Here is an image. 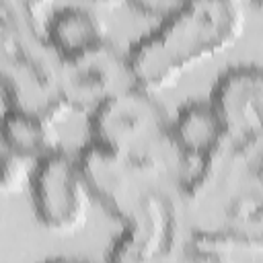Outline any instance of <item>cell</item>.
I'll list each match as a JSON object with an SVG mask.
<instances>
[{"mask_svg":"<svg viewBox=\"0 0 263 263\" xmlns=\"http://www.w3.org/2000/svg\"><path fill=\"white\" fill-rule=\"evenodd\" d=\"M12 2H16L18 6H23V8L31 10V12H37L39 8H43L47 4V0H12Z\"/></svg>","mask_w":263,"mask_h":263,"instance_id":"obj_15","label":"cell"},{"mask_svg":"<svg viewBox=\"0 0 263 263\" xmlns=\"http://www.w3.org/2000/svg\"><path fill=\"white\" fill-rule=\"evenodd\" d=\"M25 160L6 148H0V193L16 191L25 181Z\"/></svg>","mask_w":263,"mask_h":263,"instance_id":"obj_13","label":"cell"},{"mask_svg":"<svg viewBox=\"0 0 263 263\" xmlns=\"http://www.w3.org/2000/svg\"><path fill=\"white\" fill-rule=\"evenodd\" d=\"M62 60L49 47L35 12L0 0V92L6 107L58 119L66 109Z\"/></svg>","mask_w":263,"mask_h":263,"instance_id":"obj_4","label":"cell"},{"mask_svg":"<svg viewBox=\"0 0 263 263\" xmlns=\"http://www.w3.org/2000/svg\"><path fill=\"white\" fill-rule=\"evenodd\" d=\"M261 142L224 140L214 152L185 162L183 216L189 232L232 230L263 238Z\"/></svg>","mask_w":263,"mask_h":263,"instance_id":"obj_2","label":"cell"},{"mask_svg":"<svg viewBox=\"0 0 263 263\" xmlns=\"http://www.w3.org/2000/svg\"><path fill=\"white\" fill-rule=\"evenodd\" d=\"M78 162L90 193L119 222L109 261H160L175 253L185 226L181 181L185 158L125 156L88 144Z\"/></svg>","mask_w":263,"mask_h":263,"instance_id":"obj_1","label":"cell"},{"mask_svg":"<svg viewBox=\"0 0 263 263\" xmlns=\"http://www.w3.org/2000/svg\"><path fill=\"white\" fill-rule=\"evenodd\" d=\"M97 4H117V2H125V0H92Z\"/></svg>","mask_w":263,"mask_h":263,"instance_id":"obj_16","label":"cell"},{"mask_svg":"<svg viewBox=\"0 0 263 263\" xmlns=\"http://www.w3.org/2000/svg\"><path fill=\"white\" fill-rule=\"evenodd\" d=\"M171 138L185 162H191L214 152L226 134L210 101H191L171 119Z\"/></svg>","mask_w":263,"mask_h":263,"instance_id":"obj_9","label":"cell"},{"mask_svg":"<svg viewBox=\"0 0 263 263\" xmlns=\"http://www.w3.org/2000/svg\"><path fill=\"white\" fill-rule=\"evenodd\" d=\"M181 247L185 249L187 259L245 263L261 259L263 238L232 230H195L187 234Z\"/></svg>","mask_w":263,"mask_h":263,"instance_id":"obj_12","label":"cell"},{"mask_svg":"<svg viewBox=\"0 0 263 263\" xmlns=\"http://www.w3.org/2000/svg\"><path fill=\"white\" fill-rule=\"evenodd\" d=\"M31 205L37 222L51 232H74L84 224L90 193L78 156L64 148L35 162L31 175Z\"/></svg>","mask_w":263,"mask_h":263,"instance_id":"obj_6","label":"cell"},{"mask_svg":"<svg viewBox=\"0 0 263 263\" xmlns=\"http://www.w3.org/2000/svg\"><path fill=\"white\" fill-rule=\"evenodd\" d=\"M125 2L140 14L162 21L173 12H177L181 6H185L189 0H125Z\"/></svg>","mask_w":263,"mask_h":263,"instance_id":"obj_14","label":"cell"},{"mask_svg":"<svg viewBox=\"0 0 263 263\" xmlns=\"http://www.w3.org/2000/svg\"><path fill=\"white\" fill-rule=\"evenodd\" d=\"M242 23L238 0H189L129 47L136 82L152 92L173 86L195 64L232 47Z\"/></svg>","mask_w":263,"mask_h":263,"instance_id":"obj_3","label":"cell"},{"mask_svg":"<svg viewBox=\"0 0 263 263\" xmlns=\"http://www.w3.org/2000/svg\"><path fill=\"white\" fill-rule=\"evenodd\" d=\"M208 101L218 113L228 140H263V72L259 66L228 68L218 76Z\"/></svg>","mask_w":263,"mask_h":263,"instance_id":"obj_8","label":"cell"},{"mask_svg":"<svg viewBox=\"0 0 263 263\" xmlns=\"http://www.w3.org/2000/svg\"><path fill=\"white\" fill-rule=\"evenodd\" d=\"M43 35L60 60L74 58L107 39L99 16L82 6H64L55 10Z\"/></svg>","mask_w":263,"mask_h":263,"instance_id":"obj_11","label":"cell"},{"mask_svg":"<svg viewBox=\"0 0 263 263\" xmlns=\"http://www.w3.org/2000/svg\"><path fill=\"white\" fill-rule=\"evenodd\" d=\"M62 97L68 111L90 113L111 97L136 86L127 51L103 41L74 58L62 60Z\"/></svg>","mask_w":263,"mask_h":263,"instance_id":"obj_7","label":"cell"},{"mask_svg":"<svg viewBox=\"0 0 263 263\" xmlns=\"http://www.w3.org/2000/svg\"><path fill=\"white\" fill-rule=\"evenodd\" d=\"M90 142L125 156L183 158L171 138V117L152 90L136 84L88 113Z\"/></svg>","mask_w":263,"mask_h":263,"instance_id":"obj_5","label":"cell"},{"mask_svg":"<svg viewBox=\"0 0 263 263\" xmlns=\"http://www.w3.org/2000/svg\"><path fill=\"white\" fill-rule=\"evenodd\" d=\"M0 144L25 162H37L60 148L51 119L12 107L0 117Z\"/></svg>","mask_w":263,"mask_h":263,"instance_id":"obj_10","label":"cell"}]
</instances>
